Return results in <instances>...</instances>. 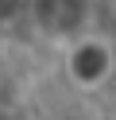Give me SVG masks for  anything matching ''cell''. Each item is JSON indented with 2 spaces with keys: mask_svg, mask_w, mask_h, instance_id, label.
<instances>
[{
  "mask_svg": "<svg viewBox=\"0 0 116 120\" xmlns=\"http://www.w3.org/2000/svg\"><path fill=\"white\" fill-rule=\"evenodd\" d=\"M23 16L39 39L66 47L81 35L97 31V0H23Z\"/></svg>",
  "mask_w": 116,
  "mask_h": 120,
  "instance_id": "1",
  "label": "cell"
},
{
  "mask_svg": "<svg viewBox=\"0 0 116 120\" xmlns=\"http://www.w3.org/2000/svg\"><path fill=\"white\" fill-rule=\"evenodd\" d=\"M62 78L81 93H97L116 78V47L108 35L89 31L62 47Z\"/></svg>",
  "mask_w": 116,
  "mask_h": 120,
  "instance_id": "2",
  "label": "cell"
}]
</instances>
